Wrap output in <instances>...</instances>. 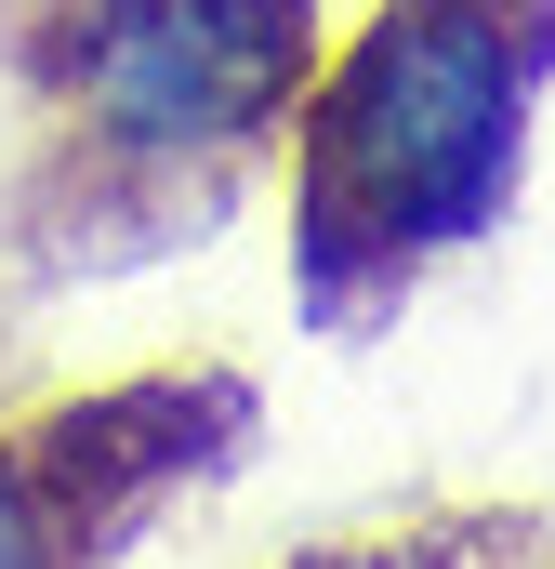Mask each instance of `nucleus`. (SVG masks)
<instances>
[{"mask_svg": "<svg viewBox=\"0 0 555 569\" xmlns=\"http://www.w3.org/2000/svg\"><path fill=\"white\" fill-rule=\"evenodd\" d=\"M331 569H543V557H529V530H490V517H463V530H397V543H344Z\"/></svg>", "mask_w": 555, "mask_h": 569, "instance_id": "4", "label": "nucleus"}, {"mask_svg": "<svg viewBox=\"0 0 555 569\" xmlns=\"http://www.w3.org/2000/svg\"><path fill=\"white\" fill-rule=\"evenodd\" d=\"M555 80V0H371L291 93V279L317 331L397 318L450 252L503 239Z\"/></svg>", "mask_w": 555, "mask_h": 569, "instance_id": "1", "label": "nucleus"}, {"mask_svg": "<svg viewBox=\"0 0 555 569\" xmlns=\"http://www.w3.org/2000/svg\"><path fill=\"white\" fill-rule=\"evenodd\" d=\"M0 569H80V517L53 463H13V450H0Z\"/></svg>", "mask_w": 555, "mask_h": 569, "instance_id": "3", "label": "nucleus"}, {"mask_svg": "<svg viewBox=\"0 0 555 569\" xmlns=\"http://www.w3.org/2000/svg\"><path fill=\"white\" fill-rule=\"evenodd\" d=\"M317 67V0H53L40 80L67 133L133 186H212L265 133H291V93Z\"/></svg>", "mask_w": 555, "mask_h": 569, "instance_id": "2", "label": "nucleus"}]
</instances>
